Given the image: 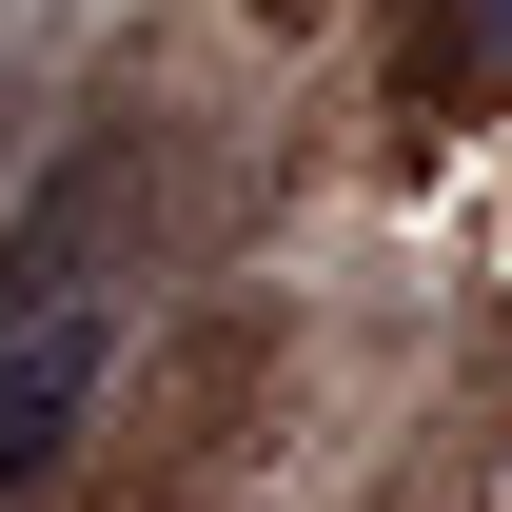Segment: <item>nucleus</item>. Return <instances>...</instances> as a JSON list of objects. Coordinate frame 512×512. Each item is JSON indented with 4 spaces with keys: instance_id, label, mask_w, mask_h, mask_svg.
Wrapping results in <instances>:
<instances>
[{
    "instance_id": "nucleus-1",
    "label": "nucleus",
    "mask_w": 512,
    "mask_h": 512,
    "mask_svg": "<svg viewBox=\"0 0 512 512\" xmlns=\"http://www.w3.org/2000/svg\"><path fill=\"white\" fill-rule=\"evenodd\" d=\"M99 355H119V178H60L0 256V493L99 414Z\"/></svg>"
}]
</instances>
